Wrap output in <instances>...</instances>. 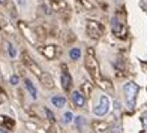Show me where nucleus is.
Instances as JSON below:
<instances>
[{
  "mask_svg": "<svg viewBox=\"0 0 147 133\" xmlns=\"http://www.w3.org/2000/svg\"><path fill=\"white\" fill-rule=\"evenodd\" d=\"M15 2H17L20 6H21V8H24V6L27 5V2H26V0H15Z\"/></svg>",
  "mask_w": 147,
  "mask_h": 133,
  "instance_id": "19",
  "label": "nucleus"
},
{
  "mask_svg": "<svg viewBox=\"0 0 147 133\" xmlns=\"http://www.w3.org/2000/svg\"><path fill=\"white\" fill-rule=\"evenodd\" d=\"M9 82H11V85H18V82H20V78H18L17 75H12V76L9 78Z\"/></svg>",
  "mask_w": 147,
  "mask_h": 133,
  "instance_id": "15",
  "label": "nucleus"
},
{
  "mask_svg": "<svg viewBox=\"0 0 147 133\" xmlns=\"http://www.w3.org/2000/svg\"><path fill=\"white\" fill-rule=\"evenodd\" d=\"M8 54L11 58H15L17 57V49H15V46L12 45V43H8Z\"/></svg>",
  "mask_w": 147,
  "mask_h": 133,
  "instance_id": "12",
  "label": "nucleus"
},
{
  "mask_svg": "<svg viewBox=\"0 0 147 133\" xmlns=\"http://www.w3.org/2000/svg\"><path fill=\"white\" fill-rule=\"evenodd\" d=\"M86 68L89 69V72H90V75L93 76V78H98V63H96V60H95V57H93V49H89V57L86 58Z\"/></svg>",
  "mask_w": 147,
  "mask_h": 133,
  "instance_id": "3",
  "label": "nucleus"
},
{
  "mask_svg": "<svg viewBox=\"0 0 147 133\" xmlns=\"http://www.w3.org/2000/svg\"><path fill=\"white\" fill-rule=\"evenodd\" d=\"M143 8L147 9V0H143Z\"/></svg>",
  "mask_w": 147,
  "mask_h": 133,
  "instance_id": "20",
  "label": "nucleus"
},
{
  "mask_svg": "<svg viewBox=\"0 0 147 133\" xmlns=\"http://www.w3.org/2000/svg\"><path fill=\"white\" fill-rule=\"evenodd\" d=\"M45 114H47V117H48L50 121H54V114H53L50 109H47V108H45Z\"/></svg>",
  "mask_w": 147,
  "mask_h": 133,
  "instance_id": "17",
  "label": "nucleus"
},
{
  "mask_svg": "<svg viewBox=\"0 0 147 133\" xmlns=\"http://www.w3.org/2000/svg\"><path fill=\"white\" fill-rule=\"evenodd\" d=\"M110 105H111L110 99L107 97L105 94H102L101 99H99V103L95 106V108H93V114H95L96 117H104V115H107V112L110 111Z\"/></svg>",
  "mask_w": 147,
  "mask_h": 133,
  "instance_id": "2",
  "label": "nucleus"
},
{
  "mask_svg": "<svg viewBox=\"0 0 147 133\" xmlns=\"http://www.w3.org/2000/svg\"><path fill=\"white\" fill-rule=\"evenodd\" d=\"M0 133H9L8 130H5V129H0Z\"/></svg>",
  "mask_w": 147,
  "mask_h": 133,
  "instance_id": "21",
  "label": "nucleus"
},
{
  "mask_svg": "<svg viewBox=\"0 0 147 133\" xmlns=\"http://www.w3.org/2000/svg\"><path fill=\"white\" fill-rule=\"evenodd\" d=\"M72 118H74L72 112H65V115H63V123H65V124H69V123L72 121Z\"/></svg>",
  "mask_w": 147,
  "mask_h": 133,
  "instance_id": "13",
  "label": "nucleus"
},
{
  "mask_svg": "<svg viewBox=\"0 0 147 133\" xmlns=\"http://www.w3.org/2000/svg\"><path fill=\"white\" fill-rule=\"evenodd\" d=\"M51 103L56 106V108H63L66 105V99L63 96H53L51 97Z\"/></svg>",
  "mask_w": 147,
  "mask_h": 133,
  "instance_id": "9",
  "label": "nucleus"
},
{
  "mask_svg": "<svg viewBox=\"0 0 147 133\" xmlns=\"http://www.w3.org/2000/svg\"><path fill=\"white\" fill-rule=\"evenodd\" d=\"M110 130H111V133H122V126H120L119 123L117 124H113Z\"/></svg>",
  "mask_w": 147,
  "mask_h": 133,
  "instance_id": "14",
  "label": "nucleus"
},
{
  "mask_svg": "<svg viewBox=\"0 0 147 133\" xmlns=\"http://www.w3.org/2000/svg\"><path fill=\"white\" fill-rule=\"evenodd\" d=\"M72 102L75 103V106H78V108H83L86 105V97L80 91H72Z\"/></svg>",
  "mask_w": 147,
  "mask_h": 133,
  "instance_id": "7",
  "label": "nucleus"
},
{
  "mask_svg": "<svg viewBox=\"0 0 147 133\" xmlns=\"http://www.w3.org/2000/svg\"><path fill=\"white\" fill-rule=\"evenodd\" d=\"M87 31L90 33L92 37L98 39L99 36L102 35V27H101V25H98V23H95V21H89V24H87Z\"/></svg>",
  "mask_w": 147,
  "mask_h": 133,
  "instance_id": "5",
  "label": "nucleus"
},
{
  "mask_svg": "<svg viewBox=\"0 0 147 133\" xmlns=\"http://www.w3.org/2000/svg\"><path fill=\"white\" fill-rule=\"evenodd\" d=\"M24 85H26V90L29 91V94L32 96V99H38V90H36V87L33 85V82L30 81V79H26Z\"/></svg>",
  "mask_w": 147,
  "mask_h": 133,
  "instance_id": "8",
  "label": "nucleus"
},
{
  "mask_svg": "<svg viewBox=\"0 0 147 133\" xmlns=\"http://www.w3.org/2000/svg\"><path fill=\"white\" fill-rule=\"evenodd\" d=\"M24 63L27 64V66H29L30 69H32V72H35L36 75H41V69H39V66H36V64L33 63L32 60H30V58L27 57V55H24Z\"/></svg>",
  "mask_w": 147,
  "mask_h": 133,
  "instance_id": "10",
  "label": "nucleus"
},
{
  "mask_svg": "<svg viewBox=\"0 0 147 133\" xmlns=\"http://www.w3.org/2000/svg\"><path fill=\"white\" fill-rule=\"evenodd\" d=\"M83 123H84V117H77V118H75V124H77L78 129H81Z\"/></svg>",
  "mask_w": 147,
  "mask_h": 133,
  "instance_id": "16",
  "label": "nucleus"
},
{
  "mask_svg": "<svg viewBox=\"0 0 147 133\" xmlns=\"http://www.w3.org/2000/svg\"><path fill=\"white\" fill-rule=\"evenodd\" d=\"M60 82H62L63 90H66V91L71 90V87H72V76L69 75V72L66 70V68H63V70H62V75H60Z\"/></svg>",
  "mask_w": 147,
  "mask_h": 133,
  "instance_id": "4",
  "label": "nucleus"
},
{
  "mask_svg": "<svg viewBox=\"0 0 147 133\" xmlns=\"http://www.w3.org/2000/svg\"><path fill=\"white\" fill-rule=\"evenodd\" d=\"M69 57H71L72 60H78L80 57H81V51H80L78 48H72V49L69 51Z\"/></svg>",
  "mask_w": 147,
  "mask_h": 133,
  "instance_id": "11",
  "label": "nucleus"
},
{
  "mask_svg": "<svg viewBox=\"0 0 147 133\" xmlns=\"http://www.w3.org/2000/svg\"><path fill=\"white\" fill-rule=\"evenodd\" d=\"M141 118H143V124H144V127L147 129V112H144Z\"/></svg>",
  "mask_w": 147,
  "mask_h": 133,
  "instance_id": "18",
  "label": "nucleus"
},
{
  "mask_svg": "<svg viewBox=\"0 0 147 133\" xmlns=\"http://www.w3.org/2000/svg\"><path fill=\"white\" fill-rule=\"evenodd\" d=\"M6 3V0H0V5H5Z\"/></svg>",
  "mask_w": 147,
  "mask_h": 133,
  "instance_id": "22",
  "label": "nucleus"
},
{
  "mask_svg": "<svg viewBox=\"0 0 147 133\" xmlns=\"http://www.w3.org/2000/svg\"><path fill=\"white\" fill-rule=\"evenodd\" d=\"M123 91H125V99H126L128 106H129V108H134L137 94H138V91H140V87H138L135 82H126L123 85Z\"/></svg>",
  "mask_w": 147,
  "mask_h": 133,
  "instance_id": "1",
  "label": "nucleus"
},
{
  "mask_svg": "<svg viewBox=\"0 0 147 133\" xmlns=\"http://www.w3.org/2000/svg\"><path fill=\"white\" fill-rule=\"evenodd\" d=\"M111 30H113V33H114L117 37H122L123 36V25H122V23L119 21L117 17H113L111 18Z\"/></svg>",
  "mask_w": 147,
  "mask_h": 133,
  "instance_id": "6",
  "label": "nucleus"
}]
</instances>
